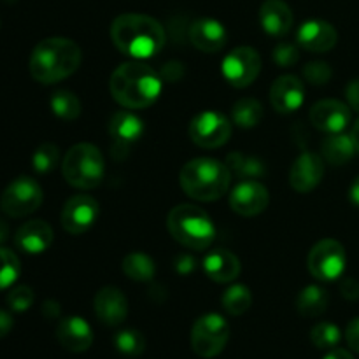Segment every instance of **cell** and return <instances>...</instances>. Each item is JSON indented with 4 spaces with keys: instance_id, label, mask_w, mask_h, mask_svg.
I'll return each mask as SVG.
<instances>
[{
    "instance_id": "cell-25",
    "label": "cell",
    "mask_w": 359,
    "mask_h": 359,
    "mask_svg": "<svg viewBox=\"0 0 359 359\" xmlns=\"http://www.w3.org/2000/svg\"><path fill=\"white\" fill-rule=\"evenodd\" d=\"M321 153L328 163L335 167H342L347 161L353 160L356 153V146L353 142V137L346 133H328L321 144Z\"/></svg>"
},
{
    "instance_id": "cell-28",
    "label": "cell",
    "mask_w": 359,
    "mask_h": 359,
    "mask_svg": "<svg viewBox=\"0 0 359 359\" xmlns=\"http://www.w3.org/2000/svg\"><path fill=\"white\" fill-rule=\"evenodd\" d=\"M123 272L128 279L137 280V283H149L156 273V265L144 252H130L123 259Z\"/></svg>"
},
{
    "instance_id": "cell-18",
    "label": "cell",
    "mask_w": 359,
    "mask_h": 359,
    "mask_svg": "<svg viewBox=\"0 0 359 359\" xmlns=\"http://www.w3.org/2000/svg\"><path fill=\"white\" fill-rule=\"evenodd\" d=\"M95 314L105 326H119L128 316V300L116 286H105L95 297Z\"/></svg>"
},
{
    "instance_id": "cell-13",
    "label": "cell",
    "mask_w": 359,
    "mask_h": 359,
    "mask_svg": "<svg viewBox=\"0 0 359 359\" xmlns=\"http://www.w3.org/2000/svg\"><path fill=\"white\" fill-rule=\"evenodd\" d=\"M98 217V202L90 195L72 196L62 210V226L70 235H83L90 230Z\"/></svg>"
},
{
    "instance_id": "cell-34",
    "label": "cell",
    "mask_w": 359,
    "mask_h": 359,
    "mask_svg": "<svg viewBox=\"0 0 359 359\" xmlns=\"http://www.w3.org/2000/svg\"><path fill=\"white\" fill-rule=\"evenodd\" d=\"M311 340L318 349H335L342 340V333L333 323H318L311 330Z\"/></svg>"
},
{
    "instance_id": "cell-20",
    "label": "cell",
    "mask_w": 359,
    "mask_h": 359,
    "mask_svg": "<svg viewBox=\"0 0 359 359\" xmlns=\"http://www.w3.org/2000/svg\"><path fill=\"white\" fill-rule=\"evenodd\" d=\"M56 340L69 353H84L93 344V332L83 318L70 316L62 319L56 326Z\"/></svg>"
},
{
    "instance_id": "cell-35",
    "label": "cell",
    "mask_w": 359,
    "mask_h": 359,
    "mask_svg": "<svg viewBox=\"0 0 359 359\" xmlns=\"http://www.w3.org/2000/svg\"><path fill=\"white\" fill-rule=\"evenodd\" d=\"M58 146L51 142H44L35 149L34 156H32V165H34V170L37 174H49L58 165Z\"/></svg>"
},
{
    "instance_id": "cell-45",
    "label": "cell",
    "mask_w": 359,
    "mask_h": 359,
    "mask_svg": "<svg viewBox=\"0 0 359 359\" xmlns=\"http://www.w3.org/2000/svg\"><path fill=\"white\" fill-rule=\"evenodd\" d=\"M323 359H354V356L349 353V351L337 349V347H335V349H330V353L326 354V356Z\"/></svg>"
},
{
    "instance_id": "cell-14",
    "label": "cell",
    "mask_w": 359,
    "mask_h": 359,
    "mask_svg": "<svg viewBox=\"0 0 359 359\" xmlns=\"http://www.w3.org/2000/svg\"><path fill=\"white\" fill-rule=\"evenodd\" d=\"M269 189L258 181H241L230 195V207L233 212L244 217H252L262 214L269 207Z\"/></svg>"
},
{
    "instance_id": "cell-30",
    "label": "cell",
    "mask_w": 359,
    "mask_h": 359,
    "mask_svg": "<svg viewBox=\"0 0 359 359\" xmlns=\"http://www.w3.org/2000/svg\"><path fill=\"white\" fill-rule=\"evenodd\" d=\"M49 105H51V111L63 121H74L79 118L81 111H83V105H81L77 95L69 90H58L56 93H53Z\"/></svg>"
},
{
    "instance_id": "cell-16",
    "label": "cell",
    "mask_w": 359,
    "mask_h": 359,
    "mask_svg": "<svg viewBox=\"0 0 359 359\" xmlns=\"http://www.w3.org/2000/svg\"><path fill=\"white\" fill-rule=\"evenodd\" d=\"M311 123L318 130L326 133H339L351 123V109L340 100H321L311 109Z\"/></svg>"
},
{
    "instance_id": "cell-3",
    "label": "cell",
    "mask_w": 359,
    "mask_h": 359,
    "mask_svg": "<svg viewBox=\"0 0 359 359\" xmlns=\"http://www.w3.org/2000/svg\"><path fill=\"white\" fill-rule=\"evenodd\" d=\"M83 62V51L67 37H48L30 55L28 69L37 83L53 84L72 76Z\"/></svg>"
},
{
    "instance_id": "cell-46",
    "label": "cell",
    "mask_w": 359,
    "mask_h": 359,
    "mask_svg": "<svg viewBox=\"0 0 359 359\" xmlns=\"http://www.w3.org/2000/svg\"><path fill=\"white\" fill-rule=\"evenodd\" d=\"M349 198H351V202L354 203V205L359 207V177L353 182V186H351Z\"/></svg>"
},
{
    "instance_id": "cell-6",
    "label": "cell",
    "mask_w": 359,
    "mask_h": 359,
    "mask_svg": "<svg viewBox=\"0 0 359 359\" xmlns=\"http://www.w3.org/2000/svg\"><path fill=\"white\" fill-rule=\"evenodd\" d=\"M65 181L77 189H93L100 186L105 174V161L100 149L93 144H76L67 151L62 163Z\"/></svg>"
},
{
    "instance_id": "cell-2",
    "label": "cell",
    "mask_w": 359,
    "mask_h": 359,
    "mask_svg": "<svg viewBox=\"0 0 359 359\" xmlns=\"http://www.w3.org/2000/svg\"><path fill=\"white\" fill-rule=\"evenodd\" d=\"M112 98L126 109H146L161 93V77L156 70L139 62L119 65L109 81Z\"/></svg>"
},
{
    "instance_id": "cell-1",
    "label": "cell",
    "mask_w": 359,
    "mask_h": 359,
    "mask_svg": "<svg viewBox=\"0 0 359 359\" xmlns=\"http://www.w3.org/2000/svg\"><path fill=\"white\" fill-rule=\"evenodd\" d=\"M111 39L116 48L137 60H146L163 49L167 35L161 23L146 14H121L111 25Z\"/></svg>"
},
{
    "instance_id": "cell-9",
    "label": "cell",
    "mask_w": 359,
    "mask_h": 359,
    "mask_svg": "<svg viewBox=\"0 0 359 359\" xmlns=\"http://www.w3.org/2000/svg\"><path fill=\"white\" fill-rule=\"evenodd\" d=\"M346 263V249L340 242L333 241V238L318 242L311 249L307 258L309 272L319 280H335L342 277Z\"/></svg>"
},
{
    "instance_id": "cell-38",
    "label": "cell",
    "mask_w": 359,
    "mask_h": 359,
    "mask_svg": "<svg viewBox=\"0 0 359 359\" xmlns=\"http://www.w3.org/2000/svg\"><path fill=\"white\" fill-rule=\"evenodd\" d=\"M298 58H300L298 49L293 44H287V42H283V44L276 46V49H273V62L283 67V69L293 67L298 62Z\"/></svg>"
},
{
    "instance_id": "cell-24",
    "label": "cell",
    "mask_w": 359,
    "mask_h": 359,
    "mask_svg": "<svg viewBox=\"0 0 359 359\" xmlns=\"http://www.w3.org/2000/svg\"><path fill=\"white\" fill-rule=\"evenodd\" d=\"M203 270L210 280L226 284L241 276V262L228 249H214L203 259Z\"/></svg>"
},
{
    "instance_id": "cell-40",
    "label": "cell",
    "mask_w": 359,
    "mask_h": 359,
    "mask_svg": "<svg viewBox=\"0 0 359 359\" xmlns=\"http://www.w3.org/2000/svg\"><path fill=\"white\" fill-rule=\"evenodd\" d=\"M346 340H347V344H349L351 349L359 353V318L353 319V321L347 325Z\"/></svg>"
},
{
    "instance_id": "cell-44",
    "label": "cell",
    "mask_w": 359,
    "mask_h": 359,
    "mask_svg": "<svg viewBox=\"0 0 359 359\" xmlns=\"http://www.w3.org/2000/svg\"><path fill=\"white\" fill-rule=\"evenodd\" d=\"M193 269H195V263H193V259L189 256H181L177 259V270L181 273H189Z\"/></svg>"
},
{
    "instance_id": "cell-27",
    "label": "cell",
    "mask_w": 359,
    "mask_h": 359,
    "mask_svg": "<svg viewBox=\"0 0 359 359\" xmlns=\"http://www.w3.org/2000/svg\"><path fill=\"white\" fill-rule=\"evenodd\" d=\"M226 167L231 174L241 177L242 181H255L266 174V168L263 161L256 156H249L244 153H230L226 158Z\"/></svg>"
},
{
    "instance_id": "cell-21",
    "label": "cell",
    "mask_w": 359,
    "mask_h": 359,
    "mask_svg": "<svg viewBox=\"0 0 359 359\" xmlns=\"http://www.w3.org/2000/svg\"><path fill=\"white\" fill-rule=\"evenodd\" d=\"M189 41L202 53H217L226 44V30L214 18H200L189 27Z\"/></svg>"
},
{
    "instance_id": "cell-17",
    "label": "cell",
    "mask_w": 359,
    "mask_h": 359,
    "mask_svg": "<svg viewBox=\"0 0 359 359\" xmlns=\"http://www.w3.org/2000/svg\"><path fill=\"white\" fill-rule=\"evenodd\" d=\"M304 100L305 86L297 76L286 74V76L277 77L276 83L270 88V102L277 112L290 114V112L298 111L304 105Z\"/></svg>"
},
{
    "instance_id": "cell-22",
    "label": "cell",
    "mask_w": 359,
    "mask_h": 359,
    "mask_svg": "<svg viewBox=\"0 0 359 359\" xmlns=\"http://www.w3.org/2000/svg\"><path fill=\"white\" fill-rule=\"evenodd\" d=\"M51 226L42 219H32L27 221L18 228L16 235H14V242L21 251L28 252V255H41V252L48 251L53 244Z\"/></svg>"
},
{
    "instance_id": "cell-10",
    "label": "cell",
    "mask_w": 359,
    "mask_h": 359,
    "mask_svg": "<svg viewBox=\"0 0 359 359\" xmlns=\"http://www.w3.org/2000/svg\"><path fill=\"white\" fill-rule=\"evenodd\" d=\"M189 137L196 146L203 149H217L230 140L231 121L221 112H200L191 119Z\"/></svg>"
},
{
    "instance_id": "cell-5",
    "label": "cell",
    "mask_w": 359,
    "mask_h": 359,
    "mask_svg": "<svg viewBox=\"0 0 359 359\" xmlns=\"http://www.w3.org/2000/svg\"><path fill=\"white\" fill-rule=\"evenodd\" d=\"M167 226L179 244L195 251L207 249L216 237V228L209 214L189 203L174 207L168 212Z\"/></svg>"
},
{
    "instance_id": "cell-26",
    "label": "cell",
    "mask_w": 359,
    "mask_h": 359,
    "mask_svg": "<svg viewBox=\"0 0 359 359\" xmlns=\"http://www.w3.org/2000/svg\"><path fill=\"white\" fill-rule=\"evenodd\" d=\"M330 297L328 291L321 286H311L304 287L300 291L297 298V311L300 312V316L304 318H318V316L325 314L326 309H328Z\"/></svg>"
},
{
    "instance_id": "cell-47",
    "label": "cell",
    "mask_w": 359,
    "mask_h": 359,
    "mask_svg": "<svg viewBox=\"0 0 359 359\" xmlns=\"http://www.w3.org/2000/svg\"><path fill=\"white\" fill-rule=\"evenodd\" d=\"M351 137H353V142L356 146V153H359V119L354 123L353 130H351Z\"/></svg>"
},
{
    "instance_id": "cell-31",
    "label": "cell",
    "mask_w": 359,
    "mask_h": 359,
    "mask_svg": "<svg viewBox=\"0 0 359 359\" xmlns=\"http://www.w3.org/2000/svg\"><path fill=\"white\" fill-rule=\"evenodd\" d=\"M221 304L223 309L231 316H242L251 309L252 305V294L251 290L244 284H233L228 287L221 297Z\"/></svg>"
},
{
    "instance_id": "cell-12",
    "label": "cell",
    "mask_w": 359,
    "mask_h": 359,
    "mask_svg": "<svg viewBox=\"0 0 359 359\" xmlns=\"http://www.w3.org/2000/svg\"><path fill=\"white\" fill-rule=\"evenodd\" d=\"M144 133V123L139 116L130 111H118L109 121L112 156L123 160L128 151L135 146Z\"/></svg>"
},
{
    "instance_id": "cell-41",
    "label": "cell",
    "mask_w": 359,
    "mask_h": 359,
    "mask_svg": "<svg viewBox=\"0 0 359 359\" xmlns=\"http://www.w3.org/2000/svg\"><path fill=\"white\" fill-rule=\"evenodd\" d=\"M346 97L349 100L351 109L359 112V79H353L346 88Z\"/></svg>"
},
{
    "instance_id": "cell-8",
    "label": "cell",
    "mask_w": 359,
    "mask_h": 359,
    "mask_svg": "<svg viewBox=\"0 0 359 359\" xmlns=\"http://www.w3.org/2000/svg\"><path fill=\"white\" fill-rule=\"evenodd\" d=\"M42 198L44 195L41 184L28 175H21L4 189L0 196V209L9 217H25L41 207Z\"/></svg>"
},
{
    "instance_id": "cell-4",
    "label": "cell",
    "mask_w": 359,
    "mask_h": 359,
    "mask_svg": "<svg viewBox=\"0 0 359 359\" xmlns=\"http://www.w3.org/2000/svg\"><path fill=\"white\" fill-rule=\"evenodd\" d=\"M231 172L226 163L214 158H195L179 172V184L184 193L198 202H214L228 191Z\"/></svg>"
},
{
    "instance_id": "cell-19",
    "label": "cell",
    "mask_w": 359,
    "mask_h": 359,
    "mask_svg": "<svg viewBox=\"0 0 359 359\" xmlns=\"http://www.w3.org/2000/svg\"><path fill=\"white\" fill-rule=\"evenodd\" d=\"M298 44L311 53H328L339 41L335 27L325 20L305 21L297 34Z\"/></svg>"
},
{
    "instance_id": "cell-11",
    "label": "cell",
    "mask_w": 359,
    "mask_h": 359,
    "mask_svg": "<svg viewBox=\"0 0 359 359\" xmlns=\"http://www.w3.org/2000/svg\"><path fill=\"white\" fill-rule=\"evenodd\" d=\"M221 72L231 86L248 88L262 72V56L255 48L241 46L224 56Z\"/></svg>"
},
{
    "instance_id": "cell-39",
    "label": "cell",
    "mask_w": 359,
    "mask_h": 359,
    "mask_svg": "<svg viewBox=\"0 0 359 359\" xmlns=\"http://www.w3.org/2000/svg\"><path fill=\"white\" fill-rule=\"evenodd\" d=\"M340 293H342V297L349 302L359 300V283L356 279L347 277V279H344L342 284H340Z\"/></svg>"
},
{
    "instance_id": "cell-29",
    "label": "cell",
    "mask_w": 359,
    "mask_h": 359,
    "mask_svg": "<svg viewBox=\"0 0 359 359\" xmlns=\"http://www.w3.org/2000/svg\"><path fill=\"white\" fill-rule=\"evenodd\" d=\"M231 119L241 128H255L263 119V107L256 98H241L231 109Z\"/></svg>"
},
{
    "instance_id": "cell-15",
    "label": "cell",
    "mask_w": 359,
    "mask_h": 359,
    "mask_svg": "<svg viewBox=\"0 0 359 359\" xmlns=\"http://www.w3.org/2000/svg\"><path fill=\"white\" fill-rule=\"evenodd\" d=\"M325 175V161L316 153H302L290 170V184L298 193H311Z\"/></svg>"
},
{
    "instance_id": "cell-33",
    "label": "cell",
    "mask_w": 359,
    "mask_h": 359,
    "mask_svg": "<svg viewBox=\"0 0 359 359\" xmlns=\"http://www.w3.org/2000/svg\"><path fill=\"white\" fill-rule=\"evenodd\" d=\"M21 273V263L11 249L0 248V291L9 290Z\"/></svg>"
},
{
    "instance_id": "cell-37",
    "label": "cell",
    "mask_w": 359,
    "mask_h": 359,
    "mask_svg": "<svg viewBox=\"0 0 359 359\" xmlns=\"http://www.w3.org/2000/svg\"><path fill=\"white\" fill-rule=\"evenodd\" d=\"M304 77L307 79V83L314 84V86H321V84H326L332 79V69L325 62H311L305 65Z\"/></svg>"
},
{
    "instance_id": "cell-43",
    "label": "cell",
    "mask_w": 359,
    "mask_h": 359,
    "mask_svg": "<svg viewBox=\"0 0 359 359\" xmlns=\"http://www.w3.org/2000/svg\"><path fill=\"white\" fill-rule=\"evenodd\" d=\"M42 312H44V316L48 319H55L60 316V305L58 302H53V300H48L44 305H42Z\"/></svg>"
},
{
    "instance_id": "cell-36",
    "label": "cell",
    "mask_w": 359,
    "mask_h": 359,
    "mask_svg": "<svg viewBox=\"0 0 359 359\" xmlns=\"http://www.w3.org/2000/svg\"><path fill=\"white\" fill-rule=\"evenodd\" d=\"M34 291L30 286H16L7 294V305L14 312H25L34 304Z\"/></svg>"
},
{
    "instance_id": "cell-32",
    "label": "cell",
    "mask_w": 359,
    "mask_h": 359,
    "mask_svg": "<svg viewBox=\"0 0 359 359\" xmlns=\"http://www.w3.org/2000/svg\"><path fill=\"white\" fill-rule=\"evenodd\" d=\"M114 346L123 356L137 358L146 351V339L137 330H121V332L116 333Z\"/></svg>"
},
{
    "instance_id": "cell-7",
    "label": "cell",
    "mask_w": 359,
    "mask_h": 359,
    "mask_svg": "<svg viewBox=\"0 0 359 359\" xmlns=\"http://www.w3.org/2000/svg\"><path fill=\"white\" fill-rule=\"evenodd\" d=\"M191 349L196 356L212 359L219 356L230 340V325L223 316L210 312L195 321L191 328Z\"/></svg>"
},
{
    "instance_id": "cell-48",
    "label": "cell",
    "mask_w": 359,
    "mask_h": 359,
    "mask_svg": "<svg viewBox=\"0 0 359 359\" xmlns=\"http://www.w3.org/2000/svg\"><path fill=\"white\" fill-rule=\"evenodd\" d=\"M7 237H9V226H7L6 221L0 219V244L4 241H7Z\"/></svg>"
},
{
    "instance_id": "cell-23",
    "label": "cell",
    "mask_w": 359,
    "mask_h": 359,
    "mask_svg": "<svg viewBox=\"0 0 359 359\" xmlns=\"http://www.w3.org/2000/svg\"><path fill=\"white\" fill-rule=\"evenodd\" d=\"M259 23L272 37H283L293 27V11L284 0H265L259 7Z\"/></svg>"
},
{
    "instance_id": "cell-42",
    "label": "cell",
    "mask_w": 359,
    "mask_h": 359,
    "mask_svg": "<svg viewBox=\"0 0 359 359\" xmlns=\"http://www.w3.org/2000/svg\"><path fill=\"white\" fill-rule=\"evenodd\" d=\"M13 326H14V321H13V318H11L9 312L0 311V339H4V337L9 335L11 330H13Z\"/></svg>"
}]
</instances>
